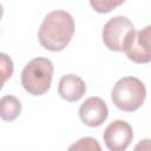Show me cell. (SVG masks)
Returning <instances> with one entry per match:
<instances>
[{"instance_id":"cell-8","label":"cell","mask_w":151,"mask_h":151,"mask_svg":"<svg viewBox=\"0 0 151 151\" xmlns=\"http://www.w3.org/2000/svg\"><path fill=\"white\" fill-rule=\"evenodd\" d=\"M86 92L85 81L76 74L63 76L58 84L59 96L70 103H76L83 98Z\"/></svg>"},{"instance_id":"cell-9","label":"cell","mask_w":151,"mask_h":151,"mask_svg":"<svg viewBox=\"0 0 151 151\" xmlns=\"http://www.w3.org/2000/svg\"><path fill=\"white\" fill-rule=\"evenodd\" d=\"M21 113V103L14 96H4L0 99V117L5 122L15 120Z\"/></svg>"},{"instance_id":"cell-13","label":"cell","mask_w":151,"mask_h":151,"mask_svg":"<svg viewBox=\"0 0 151 151\" xmlns=\"http://www.w3.org/2000/svg\"><path fill=\"white\" fill-rule=\"evenodd\" d=\"M134 150L136 151H138V150H140V151H149V150H151V139H142L136 146H134Z\"/></svg>"},{"instance_id":"cell-7","label":"cell","mask_w":151,"mask_h":151,"mask_svg":"<svg viewBox=\"0 0 151 151\" xmlns=\"http://www.w3.org/2000/svg\"><path fill=\"white\" fill-rule=\"evenodd\" d=\"M107 105L100 97H90L79 107V118L86 126L98 127L107 119Z\"/></svg>"},{"instance_id":"cell-2","label":"cell","mask_w":151,"mask_h":151,"mask_svg":"<svg viewBox=\"0 0 151 151\" xmlns=\"http://www.w3.org/2000/svg\"><path fill=\"white\" fill-rule=\"evenodd\" d=\"M54 67L48 58L37 57L28 61L21 72V85L32 96H42L52 84Z\"/></svg>"},{"instance_id":"cell-3","label":"cell","mask_w":151,"mask_h":151,"mask_svg":"<svg viewBox=\"0 0 151 151\" xmlns=\"http://www.w3.org/2000/svg\"><path fill=\"white\" fill-rule=\"evenodd\" d=\"M146 88L142 80L136 77L120 78L113 86L111 99L113 105L124 112L137 111L144 103Z\"/></svg>"},{"instance_id":"cell-11","label":"cell","mask_w":151,"mask_h":151,"mask_svg":"<svg viewBox=\"0 0 151 151\" xmlns=\"http://www.w3.org/2000/svg\"><path fill=\"white\" fill-rule=\"evenodd\" d=\"M68 150H79V151H100L101 147L98 144L97 139L92 138V137H84L80 138L77 143L72 144Z\"/></svg>"},{"instance_id":"cell-1","label":"cell","mask_w":151,"mask_h":151,"mask_svg":"<svg viewBox=\"0 0 151 151\" xmlns=\"http://www.w3.org/2000/svg\"><path fill=\"white\" fill-rule=\"evenodd\" d=\"M74 29V19L68 12L52 11L44 18L38 31L39 44L51 52H60L70 44Z\"/></svg>"},{"instance_id":"cell-10","label":"cell","mask_w":151,"mask_h":151,"mask_svg":"<svg viewBox=\"0 0 151 151\" xmlns=\"http://www.w3.org/2000/svg\"><path fill=\"white\" fill-rule=\"evenodd\" d=\"M124 2L125 0H90L91 7L94 9V12L100 14L109 13Z\"/></svg>"},{"instance_id":"cell-5","label":"cell","mask_w":151,"mask_h":151,"mask_svg":"<svg viewBox=\"0 0 151 151\" xmlns=\"http://www.w3.org/2000/svg\"><path fill=\"white\" fill-rule=\"evenodd\" d=\"M124 52L136 64H147L151 61V24L140 31L133 29L129 34Z\"/></svg>"},{"instance_id":"cell-12","label":"cell","mask_w":151,"mask_h":151,"mask_svg":"<svg viewBox=\"0 0 151 151\" xmlns=\"http://www.w3.org/2000/svg\"><path fill=\"white\" fill-rule=\"evenodd\" d=\"M0 59H1V74H2V85L7 81L8 78L12 77L13 74V61L12 59L6 54V53H1L0 54Z\"/></svg>"},{"instance_id":"cell-6","label":"cell","mask_w":151,"mask_h":151,"mask_svg":"<svg viewBox=\"0 0 151 151\" xmlns=\"http://www.w3.org/2000/svg\"><path fill=\"white\" fill-rule=\"evenodd\" d=\"M106 147L111 151H124L133 139L132 126L122 119L113 120L107 125L103 134Z\"/></svg>"},{"instance_id":"cell-4","label":"cell","mask_w":151,"mask_h":151,"mask_svg":"<svg viewBox=\"0 0 151 151\" xmlns=\"http://www.w3.org/2000/svg\"><path fill=\"white\" fill-rule=\"evenodd\" d=\"M134 29L131 20L123 15L111 18L103 28L101 38L105 46L114 52H124V46L129 34Z\"/></svg>"}]
</instances>
